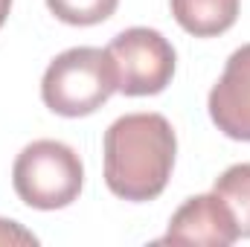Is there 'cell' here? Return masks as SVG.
I'll list each match as a JSON object with an SVG mask.
<instances>
[{"mask_svg": "<svg viewBox=\"0 0 250 247\" xmlns=\"http://www.w3.org/2000/svg\"><path fill=\"white\" fill-rule=\"evenodd\" d=\"M0 245H38V239L29 230H23L18 221L0 218Z\"/></svg>", "mask_w": 250, "mask_h": 247, "instance_id": "cell-10", "label": "cell"}, {"mask_svg": "<svg viewBox=\"0 0 250 247\" xmlns=\"http://www.w3.org/2000/svg\"><path fill=\"white\" fill-rule=\"evenodd\" d=\"M120 90L117 64L108 47H73L56 56L44 79L41 99L44 105L67 120L90 117Z\"/></svg>", "mask_w": 250, "mask_h": 247, "instance_id": "cell-2", "label": "cell"}, {"mask_svg": "<svg viewBox=\"0 0 250 247\" xmlns=\"http://www.w3.org/2000/svg\"><path fill=\"white\" fill-rule=\"evenodd\" d=\"M120 0H47V9L70 26H96L117 12Z\"/></svg>", "mask_w": 250, "mask_h": 247, "instance_id": "cell-9", "label": "cell"}, {"mask_svg": "<svg viewBox=\"0 0 250 247\" xmlns=\"http://www.w3.org/2000/svg\"><path fill=\"white\" fill-rule=\"evenodd\" d=\"M12 186L32 209H64L82 195V157L62 140H35L15 157Z\"/></svg>", "mask_w": 250, "mask_h": 247, "instance_id": "cell-3", "label": "cell"}, {"mask_svg": "<svg viewBox=\"0 0 250 247\" xmlns=\"http://www.w3.org/2000/svg\"><path fill=\"white\" fill-rule=\"evenodd\" d=\"M212 192L233 212L239 236L250 239V163H236L227 172H221V178H215Z\"/></svg>", "mask_w": 250, "mask_h": 247, "instance_id": "cell-8", "label": "cell"}, {"mask_svg": "<svg viewBox=\"0 0 250 247\" xmlns=\"http://www.w3.org/2000/svg\"><path fill=\"white\" fill-rule=\"evenodd\" d=\"M207 108L224 137L250 143V44L227 59L221 79L209 90Z\"/></svg>", "mask_w": 250, "mask_h": 247, "instance_id": "cell-6", "label": "cell"}, {"mask_svg": "<svg viewBox=\"0 0 250 247\" xmlns=\"http://www.w3.org/2000/svg\"><path fill=\"white\" fill-rule=\"evenodd\" d=\"M239 239L242 236H239L236 218L215 192L187 198L178 206V212L172 215L169 230L163 236V242H172V245H209V247H230Z\"/></svg>", "mask_w": 250, "mask_h": 247, "instance_id": "cell-5", "label": "cell"}, {"mask_svg": "<svg viewBox=\"0 0 250 247\" xmlns=\"http://www.w3.org/2000/svg\"><path fill=\"white\" fill-rule=\"evenodd\" d=\"M178 137L163 114H125L105 131V184L123 201H154L172 178Z\"/></svg>", "mask_w": 250, "mask_h": 247, "instance_id": "cell-1", "label": "cell"}, {"mask_svg": "<svg viewBox=\"0 0 250 247\" xmlns=\"http://www.w3.org/2000/svg\"><path fill=\"white\" fill-rule=\"evenodd\" d=\"M181 29L195 38L224 35L239 21L242 0H169Z\"/></svg>", "mask_w": 250, "mask_h": 247, "instance_id": "cell-7", "label": "cell"}, {"mask_svg": "<svg viewBox=\"0 0 250 247\" xmlns=\"http://www.w3.org/2000/svg\"><path fill=\"white\" fill-rule=\"evenodd\" d=\"M9 12H12V0H0V29H3V23L9 18Z\"/></svg>", "mask_w": 250, "mask_h": 247, "instance_id": "cell-11", "label": "cell"}, {"mask_svg": "<svg viewBox=\"0 0 250 247\" xmlns=\"http://www.w3.org/2000/svg\"><path fill=\"white\" fill-rule=\"evenodd\" d=\"M108 53L117 64L120 93L125 96H157L172 84L178 56L169 38L157 29H123L108 44Z\"/></svg>", "mask_w": 250, "mask_h": 247, "instance_id": "cell-4", "label": "cell"}]
</instances>
